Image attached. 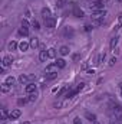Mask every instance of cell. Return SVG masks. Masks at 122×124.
I'll return each instance as SVG.
<instances>
[{
  "label": "cell",
  "instance_id": "8fae6325",
  "mask_svg": "<svg viewBox=\"0 0 122 124\" xmlns=\"http://www.w3.org/2000/svg\"><path fill=\"white\" fill-rule=\"evenodd\" d=\"M42 16H43L45 20L49 19V17H52V16H50V10H49L47 7H43V9H42Z\"/></svg>",
  "mask_w": 122,
  "mask_h": 124
},
{
  "label": "cell",
  "instance_id": "83f0119b",
  "mask_svg": "<svg viewBox=\"0 0 122 124\" xmlns=\"http://www.w3.org/2000/svg\"><path fill=\"white\" fill-rule=\"evenodd\" d=\"M32 26H33L36 31H39V29H40V25H39V22H37V20H33V22H32Z\"/></svg>",
  "mask_w": 122,
  "mask_h": 124
},
{
  "label": "cell",
  "instance_id": "836d02e7",
  "mask_svg": "<svg viewBox=\"0 0 122 124\" xmlns=\"http://www.w3.org/2000/svg\"><path fill=\"white\" fill-rule=\"evenodd\" d=\"M83 87H85V84H83V82L78 84V87H76V91H78V93H79V91H82V90H83Z\"/></svg>",
  "mask_w": 122,
  "mask_h": 124
},
{
  "label": "cell",
  "instance_id": "7402d4cb",
  "mask_svg": "<svg viewBox=\"0 0 122 124\" xmlns=\"http://www.w3.org/2000/svg\"><path fill=\"white\" fill-rule=\"evenodd\" d=\"M1 91H3V93H9V91H10V85H9L7 82H3V84H1Z\"/></svg>",
  "mask_w": 122,
  "mask_h": 124
},
{
  "label": "cell",
  "instance_id": "8d00e7d4",
  "mask_svg": "<svg viewBox=\"0 0 122 124\" xmlns=\"http://www.w3.org/2000/svg\"><path fill=\"white\" fill-rule=\"evenodd\" d=\"M73 124H82V123H81V118H79V117H76V118L73 120Z\"/></svg>",
  "mask_w": 122,
  "mask_h": 124
},
{
  "label": "cell",
  "instance_id": "1f68e13d",
  "mask_svg": "<svg viewBox=\"0 0 122 124\" xmlns=\"http://www.w3.org/2000/svg\"><path fill=\"white\" fill-rule=\"evenodd\" d=\"M4 82H7V84H9V85H12V84H13V82H14V78H13V77H7V78H6V81H4Z\"/></svg>",
  "mask_w": 122,
  "mask_h": 124
},
{
  "label": "cell",
  "instance_id": "74e56055",
  "mask_svg": "<svg viewBox=\"0 0 122 124\" xmlns=\"http://www.w3.org/2000/svg\"><path fill=\"white\" fill-rule=\"evenodd\" d=\"M62 105H63L62 102H55V107H56V108H61Z\"/></svg>",
  "mask_w": 122,
  "mask_h": 124
},
{
  "label": "cell",
  "instance_id": "2e32d148",
  "mask_svg": "<svg viewBox=\"0 0 122 124\" xmlns=\"http://www.w3.org/2000/svg\"><path fill=\"white\" fill-rule=\"evenodd\" d=\"M19 45H17V42H14V40H12V42H9V45H7V48H9V51H14L16 48H17Z\"/></svg>",
  "mask_w": 122,
  "mask_h": 124
},
{
  "label": "cell",
  "instance_id": "3957f363",
  "mask_svg": "<svg viewBox=\"0 0 122 124\" xmlns=\"http://www.w3.org/2000/svg\"><path fill=\"white\" fill-rule=\"evenodd\" d=\"M103 22H105V15H102V16H93V19H92V25L93 26H101V25H103Z\"/></svg>",
  "mask_w": 122,
  "mask_h": 124
},
{
  "label": "cell",
  "instance_id": "7c38bea8",
  "mask_svg": "<svg viewBox=\"0 0 122 124\" xmlns=\"http://www.w3.org/2000/svg\"><path fill=\"white\" fill-rule=\"evenodd\" d=\"M49 58V55H47V52L46 51H40V54H39V59L42 62H46V59Z\"/></svg>",
  "mask_w": 122,
  "mask_h": 124
},
{
  "label": "cell",
  "instance_id": "30bf717a",
  "mask_svg": "<svg viewBox=\"0 0 122 124\" xmlns=\"http://www.w3.org/2000/svg\"><path fill=\"white\" fill-rule=\"evenodd\" d=\"M55 23H56L55 17H49V19H46V20H45L46 28H55Z\"/></svg>",
  "mask_w": 122,
  "mask_h": 124
},
{
  "label": "cell",
  "instance_id": "d590c367",
  "mask_svg": "<svg viewBox=\"0 0 122 124\" xmlns=\"http://www.w3.org/2000/svg\"><path fill=\"white\" fill-rule=\"evenodd\" d=\"M115 63H116V58H112V59L109 61V66H114Z\"/></svg>",
  "mask_w": 122,
  "mask_h": 124
},
{
  "label": "cell",
  "instance_id": "484cf974",
  "mask_svg": "<svg viewBox=\"0 0 122 124\" xmlns=\"http://www.w3.org/2000/svg\"><path fill=\"white\" fill-rule=\"evenodd\" d=\"M7 116H9L7 110H6V108H3V110H1V120H6V118H7Z\"/></svg>",
  "mask_w": 122,
  "mask_h": 124
},
{
  "label": "cell",
  "instance_id": "7a4b0ae2",
  "mask_svg": "<svg viewBox=\"0 0 122 124\" xmlns=\"http://www.w3.org/2000/svg\"><path fill=\"white\" fill-rule=\"evenodd\" d=\"M112 114H114L116 121L122 120V107L119 104H112Z\"/></svg>",
  "mask_w": 122,
  "mask_h": 124
},
{
  "label": "cell",
  "instance_id": "f546056e",
  "mask_svg": "<svg viewBox=\"0 0 122 124\" xmlns=\"http://www.w3.org/2000/svg\"><path fill=\"white\" fill-rule=\"evenodd\" d=\"M102 59H105V54H101V55L98 56V62H96V65H101V63H102Z\"/></svg>",
  "mask_w": 122,
  "mask_h": 124
},
{
  "label": "cell",
  "instance_id": "4316f807",
  "mask_svg": "<svg viewBox=\"0 0 122 124\" xmlns=\"http://www.w3.org/2000/svg\"><path fill=\"white\" fill-rule=\"evenodd\" d=\"M36 98H37V95H36V93H32V94H29V98H27V100L33 102V101H36Z\"/></svg>",
  "mask_w": 122,
  "mask_h": 124
},
{
  "label": "cell",
  "instance_id": "60d3db41",
  "mask_svg": "<svg viewBox=\"0 0 122 124\" xmlns=\"http://www.w3.org/2000/svg\"><path fill=\"white\" fill-rule=\"evenodd\" d=\"M119 90H121V94H122V82L119 84Z\"/></svg>",
  "mask_w": 122,
  "mask_h": 124
},
{
  "label": "cell",
  "instance_id": "ac0fdd59",
  "mask_svg": "<svg viewBox=\"0 0 122 124\" xmlns=\"http://www.w3.org/2000/svg\"><path fill=\"white\" fill-rule=\"evenodd\" d=\"M56 65H58V68L63 69V68L66 66V61H65V59H58V61H56Z\"/></svg>",
  "mask_w": 122,
  "mask_h": 124
},
{
  "label": "cell",
  "instance_id": "7bdbcfd3",
  "mask_svg": "<svg viewBox=\"0 0 122 124\" xmlns=\"http://www.w3.org/2000/svg\"><path fill=\"white\" fill-rule=\"evenodd\" d=\"M23 124H30V123H27V121H26V123H23Z\"/></svg>",
  "mask_w": 122,
  "mask_h": 124
},
{
  "label": "cell",
  "instance_id": "44dd1931",
  "mask_svg": "<svg viewBox=\"0 0 122 124\" xmlns=\"http://www.w3.org/2000/svg\"><path fill=\"white\" fill-rule=\"evenodd\" d=\"M116 43H118V38L115 36V38H112V39H111V43H109V46H111V49H115V46H116Z\"/></svg>",
  "mask_w": 122,
  "mask_h": 124
},
{
  "label": "cell",
  "instance_id": "5bb4252c",
  "mask_svg": "<svg viewBox=\"0 0 122 124\" xmlns=\"http://www.w3.org/2000/svg\"><path fill=\"white\" fill-rule=\"evenodd\" d=\"M47 55H49V58L55 59V58H56V49H55V48H50V49H47Z\"/></svg>",
  "mask_w": 122,
  "mask_h": 124
},
{
  "label": "cell",
  "instance_id": "b9f144b4",
  "mask_svg": "<svg viewBox=\"0 0 122 124\" xmlns=\"http://www.w3.org/2000/svg\"><path fill=\"white\" fill-rule=\"evenodd\" d=\"M93 124H99V123H98V121H95V123H93Z\"/></svg>",
  "mask_w": 122,
  "mask_h": 124
},
{
  "label": "cell",
  "instance_id": "9a60e30c",
  "mask_svg": "<svg viewBox=\"0 0 122 124\" xmlns=\"http://www.w3.org/2000/svg\"><path fill=\"white\" fill-rule=\"evenodd\" d=\"M12 65V58L10 56H4L3 58V66L6 68V66H10Z\"/></svg>",
  "mask_w": 122,
  "mask_h": 124
},
{
  "label": "cell",
  "instance_id": "ba28073f",
  "mask_svg": "<svg viewBox=\"0 0 122 124\" xmlns=\"http://www.w3.org/2000/svg\"><path fill=\"white\" fill-rule=\"evenodd\" d=\"M58 65L56 63H50V65H47L46 66V74H49V72H58Z\"/></svg>",
  "mask_w": 122,
  "mask_h": 124
},
{
  "label": "cell",
  "instance_id": "cb8c5ba5",
  "mask_svg": "<svg viewBox=\"0 0 122 124\" xmlns=\"http://www.w3.org/2000/svg\"><path fill=\"white\" fill-rule=\"evenodd\" d=\"M19 33H20V35H23V36H27V35H29V29H27V28H22V26H20Z\"/></svg>",
  "mask_w": 122,
  "mask_h": 124
},
{
  "label": "cell",
  "instance_id": "f6af8a7d",
  "mask_svg": "<svg viewBox=\"0 0 122 124\" xmlns=\"http://www.w3.org/2000/svg\"><path fill=\"white\" fill-rule=\"evenodd\" d=\"M119 1H122V0H119Z\"/></svg>",
  "mask_w": 122,
  "mask_h": 124
},
{
  "label": "cell",
  "instance_id": "f1b7e54d",
  "mask_svg": "<svg viewBox=\"0 0 122 124\" xmlns=\"http://www.w3.org/2000/svg\"><path fill=\"white\" fill-rule=\"evenodd\" d=\"M27 101H29V100H26V98H19V100H17V104H19V105H25Z\"/></svg>",
  "mask_w": 122,
  "mask_h": 124
},
{
  "label": "cell",
  "instance_id": "603a6c76",
  "mask_svg": "<svg viewBox=\"0 0 122 124\" xmlns=\"http://www.w3.org/2000/svg\"><path fill=\"white\" fill-rule=\"evenodd\" d=\"M58 77V72H49L46 74V79H55Z\"/></svg>",
  "mask_w": 122,
  "mask_h": 124
},
{
  "label": "cell",
  "instance_id": "6da1fadb",
  "mask_svg": "<svg viewBox=\"0 0 122 124\" xmlns=\"http://www.w3.org/2000/svg\"><path fill=\"white\" fill-rule=\"evenodd\" d=\"M86 3H88L86 6L89 9H92V10H101V9H103V3L101 0H88Z\"/></svg>",
  "mask_w": 122,
  "mask_h": 124
},
{
  "label": "cell",
  "instance_id": "ffe728a7",
  "mask_svg": "<svg viewBox=\"0 0 122 124\" xmlns=\"http://www.w3.org/2000/svg\"><path fill=\"white\" fill-rule=\"evenodd\" d=\"M59 54L63 55V56H65V55H68V54H69V48H68V46H62L61 49H59Z\"/></svg>",
  "mask_w": 122,
  "mask_h": 124
},
{
  "label": "cell",
  "instance_id": "277c9868",
  "mask_svg": "<svg viewBox=\"0 0 122 124\" xmlns=\"http://www.w3.org/2000/svg\"><path fill=\"white\" fill-rule=\"evenodd\" d=\"M73 35H75L73 28H70V26H66V28L63 29V36H65V38H68V39H72V38H73Z\"/></svg>",
  "mask_w": 122,
  "mask_h": 124
},
{
  "label": "cell",
  "instance_id": "d6a6232c",
  "mask_svg": "<svg viewBox=\"0 0 122 124\" xmlns=\"http://www.w3.org/2000/svg\"><path fill=\"white\" fill-rule=\"evenodd\" d=\"M65 6V0H58L56 1V7H63Z\"/></svg>",
  "mask_w": 122,
  "mask_h": 124
},
{
  "label": "cell",
  "instance_id": "e575fe53",
  "mask_svg": "<svg viewBox=\"0 0 122 124\" xmlns=\"http://www.w3.org/2000/svg\"><path fill=\"white\" fill-rule=\"evenodd\" d=\"M66 93V87H63V88H62L61 91H59V93H58V97H61V95H63V94Z\"/></svg>",
  "mask_w": 122,
  "mask_h": 124
},
{
  "label": "cell",
  "instance_id": "4dcf8cb0",
  "mask_svg": "<svg viewBox=\"0 0 122 124\" xmlns=\"http://www.w3.org/2000/svg\"><path fill=\"white\" fill-rule=\"evenodd\" d=\"M20 26H22V28H27V29H29V22H27L26 19H23V20H22V23H20Z\"/></svg>",
  "mask_w": 122,
  "mask_h": 124
},
{
  "label": "cell",
  "instance_id": "5b68a950",
  "mask_svg": "<svg viewBox=\"0 0 122 124\" xmlns=\"http://www.w3.org/2000/svg\"><path fill=\"white\" fill-rule=\"evenodd\" d=\"M20 116H22V111H20V110H13V111L9 114V118H10V120H17Z\"/></svg>",
  "mask_w": 122,
  "mask_h": 124
},
{
  "label": "cell",
  "instance_id": "9c48e42d",
  "mask_svg": "<svg viewBox=\"0 0 122 124\" xmlns=\"http://www.w3.org/2000/svg\"><path fill=\"white\" fill-rule=\"evenodd\" d=\"M25 91L27 94H32V93H36V84H27L25 87Z\"/></svg>",
  "mask_w": 122,
  "mask_h": 124
},
{
  "label": "cell",
  "instance_id": "8992f818",
  "mask_svg": "<svg viewBox=\"0 0 122 124\" xmlns=\"http://www.w3.org/2000/svg\"><path fill=\"white\" fill-rule=\"evenodd\" d=\"M29 48H30V43H29V42H26V40H22V42L19 43V49H20L22 52H26Z\"/></svg>",
  "mask_w": 122,
  "mask_h": 124
},
{
  "label": "cell",
  "instance_id": "52a82bcc",
  "mask_svg": "<svg viewBox=\"0 0 122 124\" xmlns=\"http://www.w3.org/2000/svg\"><path fill=\"white\" fill-rule=\"evenodd\" d=\"M73 15H75L76 17H83V10H82L79 6H75V7H73Z\"/></svg>",
  "mask_w": 122,
  "mask_h": 124
},
{
  "label": "cell",
  "instance_id": "4fadbf2b",
  "mask_svg": "<svg viewBox=\"0 0 122 124\" xmlns=\"http://www.w3.org/2000/svg\"><path fill=\"white\" fill-rule=\"evenodd\" d=\"M85 117H86V120H88V121H91V123H95V121H96V116H95V114H92V113H86V114H85Z\"/></svg>",
  "mask_w": 122,
  "mask_h": 124
},
{
  "label": "cell",
  "instance_id": "e0dca14e",
  "mask_svg": "<svg viewBox=\"0 0 122 124\" xmlns=\"http://www.w3.org/2000/svg\"><path fill=\"white\" fill-rule=\"evenodd\" d=\"M27 81H29V77H27V75H23V74H22V75L19 77V82H20V84H26Z\"/></svg>",
  "mask_w": 122,
  "mask_h": 124
},
{
  "label": "cell",
  "instance_id": "d6986e66",
  "mask_svg": "<svg viewBox=\"0 0 122 124\" xmlns=\"http://www.w3.org/2000/svg\"><path fill=\"white\" fill-rule=\"evenodd\" d=\"M30 46L32 48H37V46H39V39H37V38H32Z\"/></svg>",
  "mask_w": 122,
  "mask_h": 124
},
{
  "label": "cell",
  "instance_id": "ab89813d",
  "mask_svg": "<svg viewBox=\"0 0 122 124\" xmlns=\"http://www.w3.org/2000/svg\"><path fill=\"white\" fill-rule=\"evenodd\" d=\"M88 74H89V75H92V74H95V71H93V69H88Z\"/></svg>",
  "mask_w": 122,
  "mask_h": 124
},
{
  "label": "cell",
  "instance_id": "f35d334b",
  "mask_svg": "<svg viewBox=\"0 0 122 124\" xmlns=\"http://www.w3.org/2000/svg\"><path fill=\"white\" fill-rule=\"evenodd\" d=\"M91 29H92V26H91V25H86V26H85V31H86V32H89Z\"/></svg>",
  "mask_w": 122,
  "mask_h": 124
},
{
  "label": "cell",
  "instance_id": "d4e9b609",
  "mask_svg": "<svg viewBox=\"0 0 122 124\" xmlns=\"http://www.w3.org/2000/svg\"><path fill=\"white\" fill-rule=\"evenodd\" d=\"M76 94H78L76 88H75V90H70V91H68V93H66V98H72V97H73V95H76Z\"/></svg>",
  "mask_w": 122,
  "mask_h": 124
},
{
  "label": "cell",
  "instance_id": "ee69618b",
  "mask_svg": "<svg viewBox=\"0 0 122 124\" xmlns=\"http://www.w3.org/2000/svg\"><path fill=\"white\" fill-rule=\"evenodd\" d=\"M109 124H115V123H109Z\"/></svg>",
  "mask_w": 122,
  "mask_h": 124
}]
</instances>
